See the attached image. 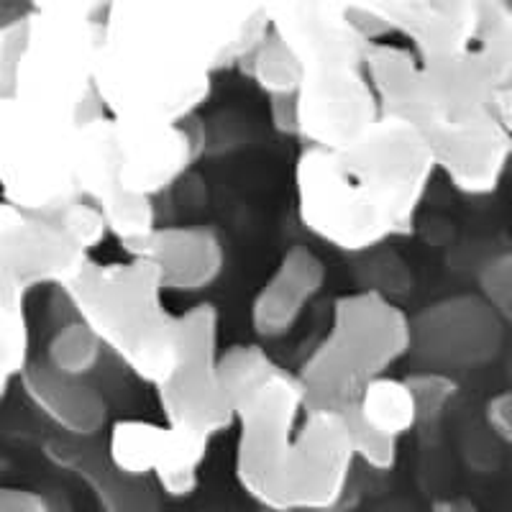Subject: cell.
Listing matches in <instances>:
<instances>
[{
    "label": "cell",
    "instance_id": "cell-1",
    "mask_svg": "<svg viewBox=\"0 0 512 512\" xmlns=\"http://www.w3.org/2000/svg\"><path fill=\"white\" fill-rule=\"evenodd\" d=\"M236 64L213 0H111L100 18L98 95L113 118L195 116Z\"/></svg>",
    "mask_w": 512,
    "mask_h": 512
},
{
    "label": "cell",
    "instance_id": "cell-2",
    "mask_svg": "<svg viewBox=\"0 0 512 512\" xmlns=\"http://www.w3.org/2000/svg\"><path fill=\"white\" fill-rule=\"evenodd\" d=\"M433 172L418 128L382 113L344 149L305 146L295 167L297 213L315 239L364 254L413 228Z\"/></svg>",
    "mask_w": 512,
    "mask_h": 512
},
{
    "label": "cell",
    "instance_id": "cell-3",
    "mask_svg": "<svg viewBox=\"0 0 512 512\" xmlns=\"http://www.w3.org/2000/svg\"><path fill=\"white\" fill-rule=\"evenodd\" d=\"M495 85L477 49L420 57V75L402 118L425 139L436 172L464 195L500 187L512 159V136L495 105Z\"/></svg>",
    "mask_w": 512,
    "mask_h": 512
},
{
    "label": "cell",
    "instance_id": "cell-4",
    "mask_svg": "<svg viewBox=\"0 0 512 512\" xmlns=\"http://www.w3.org/2000/svg\"><path fill=\"white\" fill-rule=\"evenodd\" d=\"M72 310L85 320L113 356L141 382L159 384L175 372L182 354L180 315L164 308L162 272L152 259L85 267L62 287Z\"/></svg>",
    "mask_w": 512,
    "mask_h": 512
},
{
    "label": "cell",
    "instance_id": "cell-5",
    "mask_svg": "<svg viewBox=\"0 0 512 512\" xmlns=\"http://www.w3.org/2000/svg\"><path fill=\"white\" fill-rule=\"evenodd\" d=\"M413 346V320L377 287L338 297L326 338L297 372L305 410L344 413Z\"/></svg>",
    "mask_w": 512,
    "mask_h": 512
},
{
    "label": "cell",
    "instance_id": "cell-6",
    "mask_svg": "<svg viewBox=\"0 0 512 512\" xmlns=\"http://www.w3.org/2000/svg\"><path fill=\"white\" fill-rule=\"evenodd\" d=\"M98 52L100 21L31 11L13 98L64 126H85L105 113L95 80Z\"/></svg>",
    "mask_w": 512,
    "mask_h": 512
},
{
    "label": "cell",
    "instance_id": "cell-7",
    "mask_svg": "<svg viewBox=\"0 0 512 512\" xmlns=\"http://www.w3.org/2000/svg\"><path fill=\"white\" fill-rule=\"evenodd\" d=\"M77 131L0 98V198L54 216L82 198L77 185Z\"/></svg>",
    "mask_w": 512,
    "mask_h": 512
},
{
    "label": "cell",
    "instance_id": "cell-8",
    "mask_svg": "<svg viewBox=\"0 0 512 512\" xmlns=\"http://www.w3.org/2000/svg\"><path fill=\"white\" fill-rule=\"evenodd\" d=\"M303 410V382L280 364L236 400V479L269 510H287V464Z\"/></svg>",
    "mask_w": 512,
    "mask_h": 512
},
{
    "label": "cell",
    "instance_id": "cell-9",
    "mask_svg": "<svg viewBox=\"0 0 512 512\" xmlns=\"http://www.w3.org/2000/svg\"><path fill=\"white\" fill-rule=\"evenodd\" d=\"M180 364L157 387L164 423L208 441L236 423V410L221 379L218 313L203 303L180 315Z\"/></svg>",
    "mask_w": 512,
    "mask_h": 512
},
{
    "label": "cell",
    "instance_id": "cell-10",
    "mask_svg": "<svg viewBox=\"0 0 512 512\" xmlns=\"http://www.w3.org/2000/svg\"><path fill=\"white\" fill-rule=\"evenodd\" d=\"M88 259L57 218L0 198V303L26 305L36 287L62 290Z\"/></svg>",
    "mask_w": 512,
    "mask_h": 512
},
{
    "label": "cell",
    "instance_id": "cell-11",
    "mask_svg": "<svg viewBox=\"0 0 512 512\" xmlns=\"http://www.w3.org/2000/svg\"><path fill=\"white\" fill-rule=\"evenodd\" d=\"M295 100L297 139L320 149H344L354 144L382 116L367 70L356 62L303 67Z\"/></svg>",
    "mask_w": 512,
    "mask_h": 512
},
{
    "label": "cell",
    "instance_id": "cell-12",
    "mask_svg": "<svg viewBox=\"0 0 512 512\" xmlns=\"http://www.w3.org/2000/svg\"><path fill=\"white\" fill-rule=\"evenodd\" d=\"M369 36H405L418 57L474 47L487 0H346Z\"/></svg>",
    "mask_w": 512,
    "mask_h": 512
},
{
    "label": "cell",
    "instance_id": "cell-13",
    "mask_svg": "<svg viewBox=\"0 0 512 512\" xmlns=\"http://www.w3.org/2000/svg\"><path fill=\"white\" fill-rule=\"evenodd\" d=\"M349 425L336 410H305L287 464V510L336 507L354 466Z\"/></svg>",
    "mask_w": 512,
    "mask_h": 512
},
{
    "label": "cell",
    "instance_id": "cell-14",
    "mask_svg": "<svg viewBox=\"0 0 512 512\" xmlns=\"http://www.w3.org/2000/svg\"><path fill=\"white\" fill-rule=\"evenodd\" d=\"M113 123L123 187L149 198L175 185L205 149V131L198 116L182 121L113 118Z\"/></svg>",
    "mask_w": 512,
    "mask_h": 512
},
{
    "label": "cell",
    "instance_id": "cell-15",
    "mask_svg": "<svg viewBox=\"0 0 512 512\" xmlns=\"http://www.w3.org/2000/svg\"><path fill=\"white\" fill-rule=\"evenodd\" d=\"M500 310L487 297L461 295L431 305L413 323V341L420 338L425 354L446 364H482L500 351Z\"/></svg>",
    "mask_w": 512,
    "mask_h": 512
},
{
    "label": "cell",
    "instance_id": "cell-16",
    "mask_svg": "<svg viewBox=\"0 0 512 512\" xmlns=\"http://www.w3.org/2000/svg\"><path fill=\"white\" fill-rule=\"evenodd\" d=\"M126 254L152 259L169 292L205 290L221 277L226 264L223 241L205 226H157Z\"/></svg>",
    "mask_w": 512,
    "mask_h": 512
},
{
    "label": "cell",
    "instance_id": "cell-17",
    "mask_svg": "<svg viewBox=\"0 0 512 512\" xmlns=\"http://www.w3.org/2000/svg\"><path fill=\"white\" fill-rule=\"evenodd\" d=\"M18 382L31 405L67 436L85 441L108 423V402L88 377L59 372L47 359H31Z\"/></svg>",
    "mask_w": 512,
    "mask_h": 512
},
{
    "label": "cell",
    "instance_id": "cell-18",
    "mask_svg": "<svg viewBox=\"0 0 512 512\" xmlns=\"http://www.w3.org/2000/svg\"><path fill=\"white\" fill-rule=\"evenodd\" d=\"M326 280V267L305 246H292L251 303V326L262 338H280L295 326Z\"/></svg>",
    "mask_w": 512,
    "mask_h": 512
},
{
    "label": "cell",
    "instance_id": "cell-19",
    "mask_svg": "<svg viewBox=\"0 0 512 512\" xmlns=\"http://www.w3.org/2000/svg\"><path fill=\"white\" fill-rule=\"evenodd\" d=\"M364 70H367L382 113L402 116L413 98L415 82L420 75V57L415 54V49L372 41L367 57H364Z\"/></svg>",
    "mask_w": 512,
    "mask_h": 512
},
{
    "label": "cell",
    "instance_id": "cell-20",
    "mask_svg": "<svg viewBox=\"0 0 512 512\" xmlns=\"http://www.w3.org/2000/svg\"><path fill=\"white\" fill-rule=\"evenodd\" d=\"M364 423L387 436L402 438L420 423L418 400L408 379H397L390 374H379L361 390L351 405Z\"/></svg>",
    "mask_w": 512,
    "mask_h": 512
},
{
    "label": "cell",
    "instance_id": "cell-21",
    "mask_svg": "<svg viewBox=\"0 0 512 512\" xmlns=\"http://www.w3.org/2000/svg\"><path fill=\"white\" fill-rule=\"evenodd\" d=\"M169 425L152 420H116L108 433V461L121 477H154L162 451L167 446Z\"/></svg>",
    "mask_w": 512,
    "mask_h": 512
},
{
    "label": "cell",
    "instance_id": "cell-22",
    "mask_svg": "<svg viewBox=\"0 0 512 512\" xmlns=\"http://www.w3.org/2000/svg\"><path fill=\"white\" fill-rule=\"evenodd\" d=\"M208 438L195 436V433L180 431V428H169L167 446L162 451V459L157 464L159 489L167 497H190L200 482V466H203L205 454H208Z\"/></svg>",
    "mask_w": 512,
    "mask_h": 512
},
{
    "label": "cell",
    "instance_id": "cell-23",
    "mask_svg": "<svg viewBox=\"0 0 512 512\" xmlns=\"http://www.w3.org/2000/svg\"><path fill=\"white\" fill-rule=\"evenodd\" d=\"M239 64L267 98L295 95L303 80V64L274 31H269Z\"/></svg>",
    "mask_w": 512,
    "mask_h": 512
},
{
    "label": "cell",
    "instance_id": "cell-24",
    "mask_svg": "<svg viewBox=\"0 0 512 512\" xmlns=\"http://www.w3.org/2000/svg\"><path fill=\"white\" fill-rule=\"evenodd\" d=\"M497 93L512 90V0H487L474 39Z\"/></svg>",
    "mask_w": 512,
    "mask_h": 512
},
{
    "label": "cell",
    "instance_id": "cell-25",
    "mask_svg": "<svg viewBox=\"0 0 512 512\" xmlns=\"http://www.w3.org/2000/svg\"><path fill=\"white\" fill-rule=\"evenodd\" d=\"M105 346L93 328L75 318L70 323L59 326L49 338L44 359L52 364L54 369L64 374H75V377H88L95 367H98L100 356H103Z\"/></svg>",
    "mask_w": 512,
    "mask_h": 512
},
{
    "label": "cell",
    "instance_id": "cell-26",
    "mask_svg": "<svg viewBox=\"0 0 512 512\" xmlns=\"http://www.w3.org/2000/svg\"><path fill=\"white\" fill-rule=\"evenodd\" d=\"M31 361L29 320L24 305L0 303V400Z\"/></svg>",
    "mask_w": 512,
    "mask_h": 512
},
{
    "label": "cell",
    "instance_id": "cell-27",
    "mask_svg": "<svg viewBox=\"0 0 512 512\" xmlns=\"http://www.w3.org/2000/svg\"><path fill=\"white\" fill-rule=\"evenodd\" d=\"M346 425H349L351 446H354L356 461L367 464L374 472H390L397 464V448H400V438L387 436V433L377 431L369 423L359 418L351 408L344 410Z\"/></svg>",
    "mask_w": 512,
    "mask_h": 512
},
{
    "label": "cell",
    "instance_id": "cell-28",
    "mask_svg": "<svg viewBox=\"0 0 512 512\" xmlns=\"http://www.w3.org/2000/svg\"><path fill=\"white\" fill-rule=\"evenodd\" d=\"M59 223L64 226V231L70 233L72 239L82 246V249L93 254L100 244L108 236V223H105L103 213L95 203H90L88 198H77L72 203L64 205L62 210L54 213Z\"/></svg>",
    "mask_w": 512,
    "mask_h": 512
},
{
    "label": "cell",
    "instance_id": "cell-29",
    "mask_svg": "<svg viewBox=\"0 0 512 512\" xmlns=\"http://www.w3.org/2000/svg\"><path fill=\"white\" fill-rule=\"evenodd\" d=\"M408 382L415 392V400H418L420 420H433L438 413H443V408L459 392V384L441 372L415 374V377H408Z\"/></svg>",
    "mask_w": 512,
    "mask_h": 512
},
{
    "label": "cell",
    "instance_id": "cell-30",
    "mask_svg": "<svg viewBox=\"0 0 512 512\" xmlns=\"http://www.w3.org/2000/svg\"><path fill=\"white\" fill-rule=\"evenodd\" d=\"M29 13L11 21V24L0 26V98L13 95V85H16L18 59L24 52L26 31H29Z\"/></svg>",
    "mask_w": 512,
    "mask_h": 512
},
{
    "label": "cell",
    "instance_id": "cell-31",
    "mask_svg": "<svg viewBox=\"0 0 512 512\" xmlns=\"http://www.w3.org/2000/svg\"><path fill=\"white\" fill-rule=\"evenodd\" d=\"M479 290L497 310L512 300V251L492 256L479 269Z\"/></svg>",
    "mask_w": 512,
    "mask_h": 512
},
{
    "label": "cell",
    "instance_id": "cell-32",
    "mask_svg": "<svg viewBox=\"0 0 512 512\" xmlns=\"http://www.w3.org/2000/svg\"><path fill=\"white\" fill-rule=\"evenodd\" d=\"M49 500L34 489L0 482V512H47Z\"/></svg>",
    "mask_w": 512,
    "mask_h": 512
},
{
    "label": "cell",
    "instance_id": "cell-33",
    "mask_svg": "<svg viewBox=\"0 0 512 512\" xmlns=\"http://www.w3.org/2000/svg\"><path fill=\"white\" fill-rule=\"evenodd\" d=\"M269 118H272V128L277 134L295 136L297 139L295 95H274V98H269Z\"/></svg>",
    "mask_w": 512,
    "mask_h": 512
},
{
    "label": "cell",
    "instance_id": "cell-34",
    "mask_svg": "<svg viewBox=\"0 0 512 512\" xmlns=\"http://www.w3.org/2000/svg\"><path fill=\"white\" fill-rule=\"evenodd\" d=\"M487 420L502 441L512 443V390L489 400Z\"/></svg>",
    "mask_w": 512,
    "mask_h": 512
},
{
    "label": "cell",
    "instance_id": "cell-35",
    "mask_svg": "<svg viewBox=\"0 0 512 512\" xmlns=\"http://www.w3.org/2000/svg\"><path fill=\"white\" fill-rule=\"evenodd\" d=\"M108 6H111V0H49V6L44 11L70 13V16L95 18V21H100L103 13L108 11Z\"/></svg>",
    "mask_w": 512,
    "mask_h": 512
},
{
    "label": "cell",
    "instance_id": "cell-36",
    "mask_svg": "<svg viewBox=\"0 0 512 512\" xmlns=\"http://www.w3.org/2000/svg\"><path fill=\"white\" fill-rule=\"evenodd\" d=\"M29 11L31 8L26 6V0H0V26L11 24Z\"/></svg>",
    "mask_w": 512,
    "mask_h": 512
},
{
    "label": "cell",
    "instance_id": "cell-37",
    "mask_svg": "<svg viewBox=\"0 0 512 512\" xmlns=\"http://www.w3.org/2000/svg\"><path fill=\"white\" fill-rule=\"evenodd\" d=\"M495 105H497V116H500L502 126H505L512 136V90H502V93H497Z\"/></svg>",
    "mask_w": 512,
    "mask_h": 512
},
{
    "label": "cell",
    "instance_id": "cell-38",
    "mask_svg": "<svg viewBox=\"0 0 512 512\" xmlns=\"http://www.w3.org/2000/svg\"><path fill=\"white\" fill-rule=\"evenodd\" d=\"M26 6H29L31 11H44V8L49 6V0H26Z\"/></svg>",
    "mask_w": 512,
    "mask_h": 512
},
{
    "label": "cell",
    "instance_id": "cell-39",
    "mask_svg": "<svg viewBox=\"0 0 512 512\" xmlns=\"http://www.w3.org/2000/svg\"><path fill=\"white\" fill-rule=\"evenodd\" d=\"M500 315H502V318L510 320V323H512V300H510V303H507V305H502Z\"/></svg>",
    "mask_w": 512,
    "mask_h": 512
}]
</instances>
